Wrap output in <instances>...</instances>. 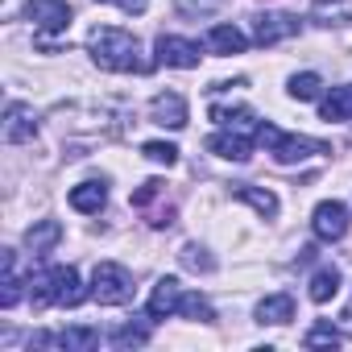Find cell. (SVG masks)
<instances>
[{
	"label": "cell",
	"instance_id": "14",
	"mask_svg": "<svg viewBox=\"0 0 352 352\" xmlns=\"http://www.w3.org/2000/svg\"><path fill=\"white\" fill-rule=\"evenodd\" d=\"M58 241H63V224H58V220H38V224L25 232V245H30V253H38V257H46Z\"/></svg>",
	"mask_w": 352,
	"mask_h": 352
},
{
	"label": "cell",
	"instance_id": "24",
	"mask_svg": "<svg viewBox=\"0 0 352 352\" xmlns=\"http://www.w3.org/2000/svg\"><path fill=\"white\" fill-rule=\"evenodd\" d=\"M319 91H323V79L315 71H302L290 79V100H319Z\"/></svg>",
	"mask_w": 352,
	"mask_h": 352
},
{
	"label": "cell",
	"instance_id": "9",
	"mask_svg": "<svg viewBox=\"0 0 352 352\" xmlns=\"http://www.w3.org/2000/svg\"><path fill=\"white\" fill-rule=\"evenodd\" d=\"M149 120L162 129H187V100L179 91H162L149 104Z\"/></svg>",
	"mask_w": 352,
	"mask_h": 352
},
{
	"label": "cell",
	"instance_id": "12",
	"mask_svg": "<svg viewBox=\"0 0 352 352\" xmlns=\"http://www.w3.org/2000/svg\"><path fill=\"white\" fill-rule=\"evenodd\" d=\"M71 208L75 212H83V216H96L104 204H108V187L104 183H79V187H71Z\"/></svg>",
	"mask_w": 352,
	"mask_h": 352
},
{
	"label": "cell",
	"instance_id": "32",
	"mask_svg": "<svg viewBox=\"0 0 352 352\" xmlns=\"http://www.w3.org/2000/svg\"><path fill=\"white\" fill-rule=\"evenodd\" d=\"M100 5H120L124 13H145V9H149V0H100Z\"/></svg>",
	"mask_w": 352,
	"mask_h": 352
},
{
	"label": "cell",
	"instance_id": "20",
	"mask_svg": "<svg viewBox=\"0 0 352 352\" xmlns=\"http://www.w3.org/2000/svg\"><path fill=\"white\" fill-rule=\"evenodd\" d=\"M340 294V270L336 265H319L311 278V302H331Z\"/></svg>",
	"mask_w": 352,
	"mask_h": 352
},
{
	"label": "cell",
	"instance_id": "29",
	"mask_svg": "<svg viewBox=\"0 0 352 352\" xmlns=\"http://www.w3.org/2000/svg\"><path fill=\"white\" fill-rule=\"evenodd\" d=\"M162 191H166V183H162V179H149V183H141V187L133 191V208H137V212H145V208H149V204H153Z\"/></svg>",
	"mask_w": 352,
	"mask_h": 352
},
{
	"label": "cell",
	"instance_id": "31",
	"mask_svg": "<svg viewBox=\"0 0 352 352\" xmlns=\"http://www.w3.org/2000/svg\"><path fill=\"white\" fill-rule=\"evenodd\" d=\"M174 224V208H162V212H149V228H170Z\"/></svg>",
	"mask_w": 352,
	"mask_h": 352
},
{
	"label": "cell",
	"instance_id": "5",
	"mask_svg": "<svg viewBox=\"0 0 352 352\" xmlns=\"http://www.w3.org/2000/svg\"><path fill=\"white\" fill-rule=\"evenodd\" d=\"M153 50H157V63L162 67H179V71H191V67H199V42H191V38H174V34H162L157 42H153Z\"/></svg>",
	"mask_w": 352,
	"mask_h": 352
},
{
	"label": "cell",
	"instance_id": "23",
	"mask_svg": "<svg viewBox=\"0 0 352 352\" xmlns=\"http://www.w3.org/2000/svg\"><path fill=\"white\" fill-rule=\"evenodd\" d=\"M17 302H21V282L13 274V249H5V290H0V307L13 311Z\"/></svg>",
	"mask_w": 352,
	"mask_h": 352
},
{
	"label": "cell",
	"instance_id": "16",
	"mask_svg": "<svg viewBox=\"0 0 352 352\" xmlns=\"http://www.w3.org/2000/svg\"><path fill=\"white\" fill-rule=\"evenodd\" d=\"M294 319V298L290 294H270L257 302V323H290Z\"/></svg>",
	"mask_w": 352,
	"mask_h": 352
},
{
	"label": "cell",
	"instance_id": "11",
	"mask_svg": "<svg viewBox=\"0 0 352 352\" xmlns=\"http://www.w3.org/2000/svg\"><path fill=\"white\" fill-rule=\"evenodd\" d=\"M179 302H183L179 278H157V286H153V294H149V302H145V315H149V319H166V315L179 311Z\"/></svg>",
	"mask_w": 352,
	"mask_h": 352
},
{
	"label": "cell",
	"instance_id": "2",
	"mask_svg": "<svg viewBox=\"0 0 352 352\" xmlns=\"http://www.w3.org/2000/svg\"><path fill=\"white\" fill-rule=\"evenodd\" d=\"M87 294H91V290H83L75 265H54V270H46L42 278H30V302H34V311H46L50 302H58V307H79Z\"/></svg>",
	"mask_w": 352,
	"mask_h": 352
},
{
	"label": "cell",
	"instance_id": "13",
	"mask_svg": "<svg viewBox=\"0 0 352 352\" xmlns=\"http://www.w3.org/2000/svg\"><path fill=\"white\" fill-rule=\"evenodd\" d=\"M319 116H323L327 124L352 120V87H331V91L323 96V104H319Z\"/></svg>",
	"mask_w": 352,
	"mask_h": 352
},
{
	"label": "cell",
	"instance_id": "7",
	"mask_svg": "<svg viewBox=\"0 0 352 352\" xmlns=\"http://www.w3.org/2000/svg\"><path fill=\"white\" fill-rule=\"evenodd\" d=\"M302 25H298V17H290V13H261V17H253V42L257 46H278V42H286V38H294Z\"/></svg>",
	"mask_w": 352,
	"mask_h": 352
},
{
	"label": "cell",
	"instance_id": "6",
	"mask_svg": "<svg viewBox=\"0 0 352 352\" xmlns=\"http://www.w3.org/2000/svg\"><path fill=\"white\" fill-rule=\"evenodd\" d=\"M311 228H315V236L319 241H344L348 236V208L340 204V199H323L319 208H315V216H311Z\"/></svg>",
	"mask_w": 352,
	"mask_h": 352
},
{
	"label": "cell",
	"instance_id": "10",
	"mask_svg": "<svg viewBox=\"0 0 352 352\" xmlns=\"http://www.w3.org/2000/svg\"><path fill=\"white\" fill-rule=\"evenodd\" d=\"M208 149L224 162H249L253 157V141L241 133V129H228V133H212L208 137Z\"/></svg>",
	"mask_w": 352,
	"mask_h": 352
},
{
	"label": "cell",
	"instance_id": "28",
	"mask_svg": "<svg viewBox=\"0 0 352 352\" xmlns=\"http://www.w3.org/2000/svg\"><path fill=\"white\" fill-rule=\"evenodd\" d=\"M302 344H307V348H336V344H340V331H336L331 323H315V327L302 336Z\"/></svg>",
	"mask_w": 352,
	"mask_h": 352
},
{
	"label": "cell",
	"instance_id": "18",
	"mask_svg": "<svg viewBox=\"0 0 352 352\" xmlns=\"http://www.w3.org/2000/svg\"><path fill=\"white\" fill-rule=\"evenodd\" d=\"M34 133H38L34 116H30L21 104H13V108H9V124H5V137H9L13 145H25V141H34Z\"/></svg>",
	"mask_w": 352,
	"mask_h": 352
},
{
	"label": "cell",
	"instance_id": "22",
	"mask_svg": "<svg viewBox=\"0 0 352 352\" xmlns=\"http://www.w3.org/2000/svg\"><path fill=\"white\" fill-rule=\"evenodd\" d=\"M212 120H220V124H228V129H249L253 137H257V116L249 112V108H224V104H216L212 108Z\"/></svg>",
	"mask_w": 352,
	"mask_h": 352
},
{
	"label": "cell",
	"instance_id": "1",
	"mask_svg": "<svg viewBox=\"0 0 352 352\" xmlns=\"http://www.w3.org/2000/svg\"><path fill=\"white\" fill-rule=\"evenodd\" d=\"M87 46H91V58L100 71H112V75H149L153 71V63L141 58V42L129 30L100 25V30H91Z\"/></svg>",
	"mask_w": 352,
	"mask_h": 352
},
{
	"label": "cell",
	"instance_id": "15",
	"mask_svg": "<svg viewBox=\"0 0 352 352\" xmlns=\"http://www.w3.org/2000/svg\"><path fill=\"white\" fill-rule=\"evenodd\" d=\"M208 46H212V54H245L249 38H245L236 25H212V34H208Z\"/></svg>",
	"mask_w": 352,
	"mask_h": 352
},
{
	"label": "cell",
	"instance_id": "30",
	"mask_svg": "<svg viewBox=\"0 0 352 352\" xmlns=\"http://www.w3.org/2000/svg\"><path fill=\"white\" fill-rule=\"evenodd\" d=\"M145 340H149V331H145V327H133V323L120 327V331H112V344H116V348H141Z\"/></svg>",
	"mask_w": 352,
	"mask_h": 352
},
{
	"label": "cell",
	"instance_id": "27",
	"mask_svg": "<svg viewBox=\"0 0 352 352\" xmlns=\"http://www.w3.org/2000/svg\"><path fill=\"white\" fill-rule=\"evenodd\" d=\"M179 257H183V265H187V270H195V274H212V270H216V261H212V257H208V249H199V245H183V253H179Z\"/></svg>",
	"mask_w": 352,
	"mask_h": 352
},
{
	"label": "cell",
	"instance_id": "21",
	"mask_svg": "<svg viewBox=\"0 0 352 352\" xmlns=\"http://www.w3.org/2000/svg\"><path fill=\"white\" fill-rule=\"evenodd\" d=\"M311 17H315L319 25H340V21L352 17V0H315Z\"/></svg>",
	"mask_w": 352,
	"mask_h": 352
},
{
	"label": "cell",
	"instance_id": "8",
	"mask_svg": "<svg viewBox=\"0 0 352 352\" xmlns=\"http://www.w3.org/2000/svg\"><path fill=\"white\" fill-rule=\"evenodd\" d=\"M30 21L42 30V34H63L75 17V9L67 5V0H30Z\"/></svg>",
	"mask_w": 352,
	"mask_h": 352
},
{
	"label": "cell",
	"instance_id": "4",
	"mask_svg": "<svg viewBox=\"0 0 352 352\" xmlns=\"http://www.w3.org/2000/svg\"><path fill=\"white\" fill-rule=\"evenodd\" d=\"M91 298L100 307H124L133 298V274L116 261H100L91 270Z\"/></svg>",
	"mask_w": 352,
	"mask_h": 352
},
{
	"label": "cell",
	"instance_id": "25",
	"mask_svg": "<svg viewBox=\"0 0 352 352\" xmlns=\"http://www.w3.org/2000/svg\"><path fill=\"white\" fill-rule=\"evenodd\" d=\"M179 315H187V319H195V323H212V319H216L212 302H208V298H199V294H183Z\"/></svg>",
	"mask_w": 352,
	"mask_h": 352
},
{
	"label": "cell",
	"instance_id": "3",
	"mask_svg": "<svg viewBox=\"0 0 352 352\" xmlns=\"http://www.w3.org/2000/svg\"><path fill=\"white\" fill-rule=\"evenodd\" d=\"M257 141L270 149V157H274L278 166H294V162H302V157H311V153H331L323 141L294 137V133H282V129H274V124H257Z\"/></svg>",
	"mask_w": 352,
	"mask_h": 352
},
{
	"label": "cell",
	"instance_id": "17",
	"mask_svg": "<svg viewBox=\"0 0 352 352\" xmlns=\"http://www.w3.org/2000/svg\"><path fill=\"white\" fill-rule=\"evenodd\" d=\"M54 348H67V352H91L100 348V331L96 327H67L54 336Z\"/></svg>",
	"mask_w": 352,
	"mask_h": 352
},
{
	"label": "cell",
	"instance_id": "19",
	"mask_svg": "<svg viewBox=\"0 0 352 352\" xmlns=\"http://www.w3.org/2000/svg\"><path fill=\"white\" fill-rule=\"evenodd\" d=\"M232 195L245 199L249 208H257L261 216H278V195H274V191H261V187H253V183H236Z\"/></svg>",
	"mask_w": 352,
	"mask_h": 352
},
{
	"label": "cell",
	"instance_id": "26",
	"mask_svg": "<svg viewBox=\"0 0 352 352\" xmlns=\"http://www.w3.org/2000/svg\"><path fill=\"white\" fill-rule=\"evenodd\" d=\"M141 153L149 162H157V166H174V162H179V145H170V141H145Z\"/></svg>",
	"mask_w": 352,
	"mask_h": 352
}]
</instances>
